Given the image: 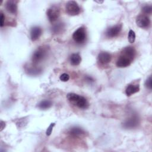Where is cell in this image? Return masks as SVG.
Instances as JSON below:
<instances>
[{
    "label": "cell",
    "instance_id": "obj_1",
    "mask_svg": "<svg viewBox=\"0 0 152 152\" xmlns=\"http://www.w3.org/2000/svg\"><path fill=\"white\" fill-rule=\"evenodd\" d=\"M66 97L71 103L80 109H86L89 107L88 100L82 96L74 93H69L66 95Z\"/></svg>",
    "mask_w": 152,
    "mask_h": 152
},
{
    "label": "cell",
    "instance_id": "obj_2",
    "mask_svg": "<svg viewBox=\"0 0 152 152\" xmlns=\"http://www.w3.org/2000/svg\"><path fill=\"white\" fill-rule=\"evenodd\" d=\"M49 47L46 45L40 46L34 52L31 57V61L34 64H37L43 61L48 55Z\"/></svg>",
    "mask_w": 152,
    "mask_h": 152
},
{
    "label": "cell",
    "instance_id": "obj_3",
    "mask_svg": "<svg viewBox=\"0 0 152 152\" xmlns=\"http://www.w3.org/2000/svg\"><path fill=\"white\" fill-rule=\"evenodd\" d=\"M65 11L69 15L75 16L80 13L81 9L77 2L74 1H69L66 4Z\"/></svg>",
    "mask_w": 152,
    "mask_h": 152
},
{
    "label": "cell",
    "instance_id": "obj_4",
    "mask_svg": "<svg viewBox=\"0 0 152 152\" xmlns=\"http://www.w3.org/2000/svg\"><path fill=\"white\" fill-rule=\"evenodd\" d=\"M61 14V10L59 7L56 5L51 6L46 11V15L49 21L53 23L56 21L59 17Z\"/></svg>",
    "mask_w": 152,
    "mask_h": 152
},
{
    "label": "cell",
    "instance_id": "obj_5",
    "mask_svg": "<svg viewBox=\"0 0 152 152\" xmlns=\"http://www.w3.org/2000/svg\"><path fill=\"white\" fill-rule=\"evenodd\" d=\"M72 39L78 44L83 43L86 39V30L84 27L78 28L72 34Z\"/></svg>",
    "mask_w": 152,
    "mask_h": 152
},
{
    "label": "cell",
    "instance_id": "obj_6",
    "mask_svg": "<svg viewBox=\"0 0 152 152\" xmlns=\"http://www.w3.org/2000/svg\"><path fill=\"white\" fill-rule=\"evenodd\" d=\"M140 124V119L136 114L132 115L123 123V127L126 129H133L138 126Z\"/></svg>",
    "mask_w": 152,
    "mask_h": 152
},
{
    "label": "cell",
    "instance_id": "obj_7",
    "mask_svg": "<svg viewBox=\"0 0 152 152\" xmlns=\"http://www.w3.org/2000/svg\"><path fill=\"white\" fill-rule=\"evenodd\" d=\"M137 25L142 28H148L151 24L150 18L145 14H140L136 18Z\"/></svg>",
    "mask_w": 152,
    "mask_h": 152
},
{
    "label": "cell",
    "instance_id": "obj_8",
    "mask_svg": "<svg viewBox=\"0 0 152 152\" xmlns=\"http://www.w3.org/2000/svg\"><path fill=\"white\" fill-rule=\"evenodd\" d=\"M122 28V24H119L108 28L105 33L107 38H113L116 37L121 32Z\"/></svg>",
    "mask_w": 152,
    "mask_h": 152
},
{
    "label": "cell",
    "instance_id": "obj_9",
    "mask_svg": "<svg viewBox=\"0 0 152 152\" xmlns=\"http://www.w3.org/2000/svg\"><path fill=\"white\" fill-rule=\"evenodd\" d=\"M120 55L126 57L133 61L136 56V50L132 46H126L121 50Z\"/></svg>",
    "mask_w": 152,
    "mask_h": 152
},
{
    "label": "cell",
    "instance_id": "obj_10",
    "mask_svg": "<svg viewBox=\"0 0 152 152\" xmlns=\"http://www.w3.org/2000/svg\"><path fill=\"white\" fill-rule=\"evenodd\" d=\"M111 54L106 52H102L99 53L97 56V61L100 65H107L111 61Z\"/></svg>",
    "mask_w": 152,
    "mask_h": 152
},
{
    "label": "cell",
    "instance_id": "obj_11",
    "mask_svg": "<svg viewBox=\"0 0 152 152\" xmlns=\"http://www.w3.org/2000/svg\"><path fill=\"white\" fill-rule=\"evenodd\" d=\"M5 8L8 12L12 14H16L17 12V1L13 0L7 1L5 3Z\"/></svg>",
    "mask_w": 152,
    "mask_h": 152
},
{
    "label": "cell",
    "instance_id": "obj_12",
    "mask_svg": "<svg viewBox=\"0 0 152 152\" xmlns=\"http://www.w3.org/2000/svg\"><path fill=\"white\" fill-rule=\"evenodd\" d=\"M132 62V61L129 59L120 55L116 62V65L119 68H125L129 66Z\"/></svg>",
    "mask_w": 152,
    "mask_h": 152
},
{
    "label": "cell",
    "instance_id": "obj_13",
    "mask_svg": "<svg viewBox=\"0 0 152 152\" xmlns=\"http://www.w3.org/2000/svg\"><path fill=\"white\" fill-rule=\"evenodd\" d=\"M42 34V29L39 26H34L31 28L30 38L33 42H34L39 39Z\"/></svg>",
    "mask_w": 152,
    "mask_h": 152
},
{
    "label": "cell",
    "instance_id": "obj_14",
    "mask_svg": "<svg viewBox=\"0 0 152 152\" xmlns=\"http://www.w3.org/2000/svg\"><path fill=\"white\" fill-rule=\"evenodd\" d=\"M68 134L74 137H83L85 136L86 132L80 127L74 126L69 129Z\"/></svg>",
    "mask_w": 152,
    "mask_h": 152
},
{
    "label": "cell",
    "instance_id": "obj_15",
    "mask_svg": "<svg viewBox=\"0 0 152 152\" xmlns=\"http://www.w3.org/2000/svg\"><path fill=\"white\" fill-rule=\"evenodd\" d=\"M65 28V25L63 22L59 21V22H57L56 23L54 24L52 28H51V31L52 33H53V34H61L62 33Z\"/></svg>",
    "mask_w": 152,
    "mask_h": 152
},
{
    "label": "cell",
    "instance_id": "obj_16",
    "mask_svg": "<svg viewBox=\"0 0 152 152\" xmlns=\"http://www.w3.org/2000/svg\"><path fill=\"white\" fill-rule=\"evenodd\" d=\"M140 91V86L137 84H130L128 85L125 89V94L127 96H131L132 94Z\"/></svg>",
    "mask_w": 152,
    "mask_h": 152
},
{
    "label": "cell",
    "instance_id": "obj_17",
    "mask_svg": "<svg viewBox=\"0 0 152 152\" xmlns=\"http://www.w3.org/2000/svg\"><path fill=\"white\" fill-rule=\"evenodd\" d=\"M69 62L72 65L77 66L81 62V57L79 53H72L69 57Z\"/></svg>",
    "mask_w": 152,
    "mask_h": 152
},
{
    "label": "cell",
    "instance_id": "obj_18",
    "mask_svg": "<svg viewBox=\"0 0 152 152\" xmlns=\"http://www.w3.org/2000/svg\"><path fill=\"white\" fill-rule=\"evenodd\" d=\"M52 105V103L50 100H43L38 104V107L40 109H47L50 108Z\"/></svg>",
    "mask_w": 152,
    "mask_h": 152
},
{
    "label": "cell",
    "instance_id": "obj_19",
    "mask_svg": "<svg viewBox=\"0 0 152 152\" xmlns=\"http://www.w3.org/2000/svg\"><path fill=\"white\" fill-rule=\"evenodd\" d=\"M128 39L129 43H133L135 40V33L132 30H130L128 36Z\"/></svg>",
    "mask_w": 152,
    "mask_h": 152
},
{
    "label": "cell",
    "instance_id": "obj_20",
    "mask_svg": "<svg viewBox=\"0 0 152 152\" xmlns=\"http://www.w3.org/2000/svg\"><path fill=\"white\" fill-rule=\"evenodd\" d=\"M142 11L145 14H151L152 12V7L151 5H145L142 7Z\"/></svg>",
    "mask_w": 152,
    "mask_h": 152
},
{
    "label": "cell",
    "instance_id": "obj_21",
    "mask_svg": "<svg viewBox=\"0 0 152 152\" xmlns=\"http://www.w3.org/2000/svg\"><path fill=\"white\" fill-rule=\"evenodd\" d=\"M41 71V69H39V68H31L30 69H28V72L31 75H36V74H39V72Z\"/></svg>",
    "mask_w": 152,
    "mask_h": 152
},
{
    "label": "cell",
    "instance_id": "obj_22",
    "mask_svg": "<svg viewBox=\"0 0 152 152\" xmlns=\"http://www.w3.org/2000/svg\"><path fill=\"white\" fill-rule=\"evenodd\" d=\"M59 79L61 81H64V82L68 81L69 79V75L66 73H63L60 75Z\"/></svg>",
    "mask_w": 152,
    "mask_h": 152
},
{
    "label": "cell",
    "instance_id": "obj_23",
    "mask_svg": "<svg viewBox=\"0 0 152 152\" xmlns=\"http://www.w3.org/2000/svg\"><path fill=\"white\" fill-rule=\"evenodd\" d=\"M145 86L151 90V88H152V80H151V77H149L147 80L145 81Z\"/></svg>",
    "mask_w": 152,
    "mask_h": 152
},
{
    "label": "cell",
    "instance_id": "obj_24",
    "mask_svg": "<svg viewBox=\"0 0 152 152\" xmlns=\"http://www.w3.org/2000/svg\"><path fill=\"white\" fill-rule=\"evenodd\" d=\"M55 125V123H51L50 125L49 126V127L47 128L46 129V135L47 136H49L51 133H52V131L53 130V128L54 127V126Z\"/></svg>",
    "mask_w": 152,
    "mask_h": 152
},
{
    "label": "cell",
    "instance_id": "obj_25",
    "mask_svg": "<svg viewBox=\"0 0 152 152\" xmlns=\"http://www.w3.org/2000/svg\"><path fill=\"white\" fill-rule=\"evenodd\" d=\"M5 24V16L2 12H1V22H0V26L1 27H3Z\"/></svg>",
    "mask_w": 152,
    "mask_h": 152
}]
</instances>
